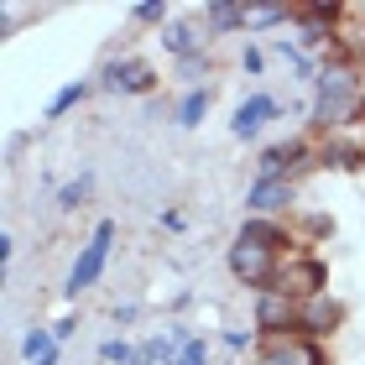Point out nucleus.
Returning a JSON list of instances; mask_svg holds the SVG:
<instances>
[{
  "label": "nucleus",
  "mask_w": 365,
  "mask_h": 365,
  "mask_svg": "<svg viewBox=\"0 0 365 365\" xmlns=\"http://www.w3.org/2000/svg\"><path fill=\"white\" fill-rule=\"evenodd\" d=\"M313 130H329V136H339L344 125L365 115V78H355L350 63H334L324 58L319 68V84H313Z\"/></svg>",
  "instance_id": "nucleus-1"
},
{
  "label": "nucleus",
  "mask_w": 365,
  "mask_h": 365,
  "mask_svg": "<svg viewBox=\"0 0 365 365\" xmlns=\"http://www.w3.org/2000/svg\"><path fill=\"white\" fill-rule=\"evenodd\" d=\"M282 297H303V303H313V297H324L329 292V267H324V256H313V251H297L282 261V272H277V287Z\"/></svg>",
  "instance_id": "nucleus-2"
},
{
  "label": "nucleus",
  "mask_w": 365,
  "mask_h": 365,
  "mask_svg": "<svg viewBox=\"0 0 365 365\" xmlns=\"http://www.w3.org/2000/svg\"><path fill=\"white\" fill-rule=\"evenodd\" d=\"M230 272H235V282H245L256 297L277 287V272H282V256L267 251V245H251V240H235L230 245Z\"/></svg>",
  "instance_id": "nucleus-3"
},
{
  "label": "nucleus",
  "mask_w": 365,
  "mask_h": 365,
  "mask_svg": "<svg viewBox=\"0 0 365 365\" xmlns=\"http://www.w3.org/2000/svg\"><path fill=\"white\" fill-rule=\"evenodd\" d=\"M110 245H115V220H99L94 235L84 240V251H78V261H73L68 282H63V292H68V297L89 292L94 282H99V272H105V261H110Z\"/></svg>",
  "instance_id": "nucleus-4"
},
{
  "label": "nucleus",
  "mask_w": 365,
  "mask_h": 365,
  "mask_svg": "<svg viewBox=\"0 0 365 365\" xmlns=\"http://www.w3.org/2000/svg\"><path fill=\"white\" fill-rule=\"evenodd\" d=\"M99 89H115V94H152L157 89V68L141 58H110L99 68Z\"/></svg>",
  "instance_id": "nucleus-5"
},
{
  "label": "nucleus",
  "mask_w": 365,
  "mask_h": 365,
  "mask_svg": "<svg viewBox=\"0 0 365 365\" xmlns=\"http://www.w3.org/2000/svg\"><path fill=\"white\" fill-rule=\"evenodd\" d=\"M261 365H329V350L308 334H277L261 344Z\"/></svg>",
  "instance_id": "nucleus-6"
},
{
  "label": "nucleus",
  "mask_w": 365,
  "mask_h": 365,
  "mask_svg": "<svg viewBox=\"0 0 365 365\" xmlns=\"http://www.w3.org/2000/svg\"><path fill=\"white\" fill-rule=\"evenodd\" d=\"M297 319H303V308H297L292 297H282V292H261V297H256V329H261L267 339L297 334Z\"/></svg>",
  "instance_id": "nucleus-7"
},
{
  "label": "nucleus",
  "mask_w": 365,
  "mask_h": 365,
  "mask_svg": "<svg viewBox=\"0 0 365 365\" xmlns=\"http://www.w3.org/2000/svg\"><path fill=\"white\" fill-rule=\"evenodd\" d=\"M308 162H319V152H313L303 136H292V141H277V146H267V152H261L256 178H287L292 168H308Z\"/></svg>",
  "instance_id": "nucleus-8"
},
{
  "label": "nucleus",
  "mask_w": 365,
  "mask_h": 365,
  "mask_svg": "<svg viewBox=\"0 0 365 365\" xmlns=\"http://www.w3.org/2000/svg\"><path fill=\"white\" fill-rule=\"evenodd\" d=\"M292 198H297L292 178H256L251 188H245V209L261 214V220H272V214H287L292 209Z\"/></svg>",
  "instance_id": "nucleus-9"
},
{
  "label": "nucleus",
  "mask_w": 365,
  "mask_h": 365,
  "mask_svg": "<svg viewBox=\"0 0 365 365\" xmlns=\"http://www.w3.org/2000/svg\"><path fill=\"white\" fill-rule=\"evenodd\" d=\"M339 324H344V308H339V303H329V292H324V297H313V303H303L297 334H308V339H324V334H334Z\"/></svg>",
  "instance_id": "nucleus-10"
},
{
  "label": "nucleus",
  "mask_w": 365,
  "mask_h": 365,
  "mask_svg": "<svg viewBox=\"0 0 365 365\" xmlns=\"http://www.w3.org/2000/svg\"><path fill=\"white\" fill-rule=\"evenodd\" d=\"M277 115V99L272 94H251L245 105L235 110V120H230V130H235V141H256L261 136V125H267Z\"/></svg>",
  "instance_id": "nucleus-11"
},
{
  "label": "nucleus",
  "mask_w": 365,
  "mask_h": 365,
  "mask_svg": "<svg viewBox=\"0 0 365 365\" xmlns=\"http://www.w3.org/2000/svg\"><path fill=\"white\" fill-rule=\"evenodd\" d=\"M319 168H334V173L365 168V141H339V136H329V141L319 146Z\"/></svg>",
  "instance_id": "nucleus-12"
},
{
  "label": "nucleus",
  "mask_w": 365,
  "mask_h": 365,
  "mask_svg": "<svg viewBox=\"0 0 365 365\" xmlns=\"http://www.w3.org/2000/svg\"><path fill=\"white\" fill-rule=\"evenodd\" d=\"M235 240H251V245H267V251L282 256V245H292V230L287 225H277V220H261V214H251V220L240 225V235Z\"/></svg>",
  "instance_id": "nucleus-13"
},
{
  "label": "nucleus",
  "mask_w": 365,
  "mask_h": 365,
  "mask_svg": "<svg viewBox=\"0 0 365 365\" xmlns=\"http://www.w3.org/2000/svg\"><path fill=\"white\" fill-rule=\"evenodd\" d=\"M245 11H251V6H240V0H209V6H204V26L209 31H240Z\"/></svg>",
  "instance_id": "nucleus-14"
},
{
  "label": "nucleus",
  "mask_w": 365,
  "mask_h": 365,
  "mask_svg": "<svg viewBox=\"0 0 365 365\" xmlns=\"http://www.w3.org/2000/svg\"><path fill=\"white\" fill-rule=\"evenodd\" d=\"M162 47L182 63V58H193V53H204V37H198V26L193 21H173L168 31H162Z\"/></svg>",
  "instance_id": "nucleus-15"
},
{
  "label": "nucleus",
  "mask_w": 365,
  "mask_h": 365,
  "mask_svg": "<svg viewBox=\"0 0 365 365\" xmlns=\"http://www.w3.org/2000/svg\"><path fill=\"white\" fill-rule=\"evenodd\" d=\"M94 84H89V78H73V84H63L53 99H47V120H63V115H68L73 105H78V99H84Z\"/></svg>",
  "instance_id": "nucleus-16"
},
{
  "label": "nucleus",
  "mask_w": 365,
  "mask_h": 365,
  "mask_svg": "<svg viewBox=\"0 0 365 365\" xmlns=\"http://www.w3.org/2000/svg\"><path fill=\"white\" fill-rule=\"evenodd\" d=\"M204 115H209V89H188V94H182L178 99V125H198V120H204Z\"/></svg>",
  "instance_id": "nucleus-17"
},
{
  "label": "nucleus",
  "mask_w": 365,
  "mask_h": 365,
  "mask_svg": "<svg viewBox=\"0 0 365 365\" xmlns=\"http://www.w3.org/2000/svg\"><path fill=\"white\" fill-rule=\"evenodd\" d=\"M89 188H94V173H78L73 182H63V188H58V209H84V198H89Z\"/></svg>",
  "instance_id": "nucleus-18"
},
{
  "label": "nucleus",
  "mask_w": 365,
  "mask_h": 365,
  "mask_svg": "<svg viewBox=\"0 0 365 365\" xmlns=\"http://www.w3.org/2000/svg\"><path fill=\"white\" fill-rule=\"evenodd\" d=\"M58 350V339H53V329H31V334L21 339V355H26V365H37L42 355H53Z\"/></svg>",
  "instance_id": "nucleus-19"
},
{
  "label": "nucleus",
  "mask_w": 365,
  "mask_h": 365,
  "mask_svg": "<svg viewBox=\"0 0 365 365\" xmlns=\"http://www.w3.org/2000/svg\"><path fill=\"white\" fill-rule=\"evenodd\" d=\"M136 355L141 350H130V339H120V334H110L105 344H99V360L105 365H136Z\"/></svg>",
  "instance_id": "nucleus-20"
},
{
  "label": "nucleus",
  "mask_w": 365,
  "mask_h": 365,
  "mask_svg": "<svg viewBox=\"0 0 365 365\" xmlns=\"http://www.w3.org/2000/svg\"><path fill=\"white\" fill-rule=\"evenodd\" d=\"M178 78H182L188 89H204L198 78H209V53H193V58H182V63H178Z\"/></svg>",
  "instance_id": "nucleus-21"
},
{
  "label": "nucleus",
  "mask_w": 365,
  "mask_h": 365,
  "mask_svg": "<svg viewBox=\"0 0 365 365\" xmlns=\"http://www.w3.org/2000/svg\"><path fill=\"white\" fill-rule=\"evenodd\" d=\"M168 0H141V6H130V21H141V26H157V21H168Z\"/></svg>",
  "instance_id": "nucleus-22"
},
{
  "label": "nucleus",
  "mask_w": 365,
  "mask_h": 365,
  "mask_svg": "<svg viewBox=\"0 0 365 365\" xmlns=\"http://www.w3.org/2000/svg\"><path fill=\"white\" fill-rule=\"evenodd\" d=\"M173 365H209V339H188V344H182V350H178V360Z\"/></svg>",
  "instance_id": "nucleus-23"
},
{
  "label": "nucleus",
  "mask_w": 365,
  "mask_h": 365,
  "mask_svg": "<svg viewBox=\"0 0 365 365\" xmlns=\"http://www.w3.org/2000/svg\"><path fill=\"white\" fill-rule=\"evenodd\" d=\"M256 344V329H225V350L230 355H245Z\"/></svg>",
  "instance_id": "nucleus-24"
},
{
  "label": "nucleus",
  "mask_w": 365,
  "mask_h": 365,
  "mask_svg": "<svg viewBox=\"0 0 365 365\" xmlns=\"http://www.w3.org/2000/svg\"><path fill=\"white\" fill-rule=\"evenodd\" d=\"M240 68H245V73H261V68H267V58H261V47H251V42H245V53H240Z\"/></svg>",
  "instance_id": "nucleus-25"
},
{
  "label": "nucleus",
  "mask_w": 365,
  "mask_h": 365,
  "mask_svg": "<svg viewBox=\"0 0 365 365\" xmlns=\"http://www.w3.org/2000/svg\"><path fill=\"white\" fill-rule=\"evenodd\" d=\"M136 313H141V303H115V324H136Z\"/></svg>",
  "instance_id": "nucleus-26"
},
{
  "label": "nucleus",
  "mask_w": 365,
  "mask_h": 365,
  "mask_svg": "<svg viewBox=\"0 0 365 365\" xmlns=\"http://www.w3.org/2000/svg\"><path fill=\"white\" fill-rule=\"evenodd\" d=\"M73 329H78V324H73V313H63V319L53 324V339L63 344V339H68V334H73Z\"/></svg>",
  "instance_id": "nucleus-27"
}]
</instances>
